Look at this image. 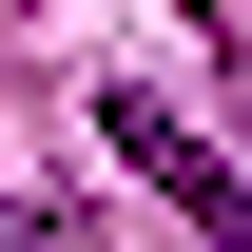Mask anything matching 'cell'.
Listing matches in <instances>:
<instances>
[{"mask_svg": "<svg viewBox=\"0 0 252 252\" xmlns=\"http://www.w3.org/2000/svg\"><path fill=\"white\" fill-rule=\"evenodd\" d=\"M97 136H117V156H136V175L175 194V233H194V252H252V175H233L214 136L175 117V97H97Z\"/></svg>", "mask_w": 252, "mask_h": 252, "instance_id": "obj_1", "label": "cell"}, {"mask_svg": "<svg viewBox=\"0 0 252 252\" xmlns=\"http://www.w3.org/2000/svg\"><path fill=\"white\" fill-rule=\"evenodd\" d=\"M0 252H78V233H59V214H0Z\"/></svg>", "mask_w": 252, "mask_h": 252, "instance_id": "obj_2", "label": "cell"}]
</instances>
